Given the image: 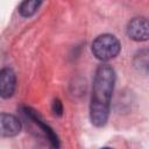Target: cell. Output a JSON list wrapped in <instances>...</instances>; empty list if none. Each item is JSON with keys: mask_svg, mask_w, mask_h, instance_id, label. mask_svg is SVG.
Instances as JSON below:
<instances>
[{"mask_svg": "<svg viewBox=\"0 0 149 149\" xmlns=\"http://www.w3.org/2000/svg\"><path fill=\"white\" fill-rule=\"evenodd\" d=\"M115 83V72L111 65H99L93 80L90 104V118L94 126L102 127L109 115L111 98Z\"/></svg>", "mask_w": 149, "mask_h": 149, "instance_id": "obj_1", "label": "cell"}, {"mask_svg": "<svg viewBox=\"0 0 149 149\" xmlns=\"http://www.w3.org/2000/svg\"><path fill=\"white\" fill-rule=\"evenodd\" d=\"M121 50L119 40L111 34H102L98 36L92 43V52L99 61L107 62L115 58Z\"/></svg>", "mask_w": 149, "mask_h": 149, "instance_id": "obj_2", "label": "cell"}, {"mask_svg": "<svg viewBox=\"0 0 149 149\" xmlns=\"http://www.w3.org/2000/svg\"><path fill=\"white\" fill-rule=\"evenodd\" d=\"M127 35L136 41V42H143L147 41L149 37V23L148 20L143 16L134 17L128 22L127 26Z\"/></svg>", "mask_w": 149, "mask_h": 149, "instance_id": "obj_3", "label": "cell"}, {"mask_svg": "<svg viewBox=\"0 0 149 149\" xmlns=\"http://www.w3.org/2000/svg\"><path fill=\"white\" fill-rule=\"evenodd\" d=\"M22 113L24 114L26 118H28L30 121H33V122L44 133V135L47 136V139L50 141V143H51L56 149L59 147V140H58V136L56 135V133L52 130V128H51L50 126H48L45 122H43V121L41 120V118L38 116V114H37L34 109H31L30 107L24 106V107H22Z\"/></svg>", "mask_w": 149, "mask_h": 149, "instance_id": "obj_4", "label": "cell"}, {"mask_svg": "<svg viewBox=\"0 0 149 149\" xmlns=\"http://www.w3.org/2000/svg\"><path fill=\"white\" fill-rule=\"evenodd\" d=\"M21 121L13 114L0 113V136L12 137L21 132Z\"/></svg>", "mask_w": 149, "mask_h": 149, "instance_id": "obj_5", "label": "cell"}, {"mask_svg": "<svg viewBox=\"0 0 149 149\" xmlns=\"http://www.w3.org/2000/svg\"><path fill=\"white\" fill-rule=\"evenodd\" d=\"M16 88V76L15 72L9 69L5 68L0 71V97L8 99L10 98Z\"/></svg>", "mask_w": 149, "mask_h": 149, "instance_id": "obj_6", "label": "cell"}, {"mask_svg": "<svg viewBox=\"0 0 149 149\" xmlns=\"http://www.w3.org/2000/svg\"><path fill=\"white\" fill-rule=\"evenodd\" d=\"M41 1H37V0H27V1H23L21 2V5L19 6V13L24 16V17H29L31 15H34L38 7L41 6Z\"/></svg>", "mask_w": 149, "mask_h": 149, "instance_id": "obj_7", "label": "cell"}, {"mask_svg": "<svg viewBox=\"0 0 149 149\" xmlns=\"http://www.w3.org/2000/svg\"><path fill=\"white\" fill-rule=\"evenodd\" d=\"M134 64L136 68H139V69L143 68L144 71H147V68H148V52H147V50L140 51V54L135 57Z\"/></svg>", "mask_w": 149, "mask_h": 149, "instance_id": "obj_8", "label": "cell"}, {"mask_svg": "<svg viewBox=\"0 0 149 149\" xmlns=\"http://www.w3.org/2000/svg\"><path fill=\"white\" fill-rule=\"evenodd\" d=\"M52 112L57 116H61L63 114V105H62L61 100H58V99L54 100V102H52Z\"/></svg>", "mask_w": 149, "mask_h": 149, "instance_id": "obj_9", "label": "cell"}, {"mask_svg": "<svg viewBox=\"0 0 149 149\" xmlns=\"http://www.w3.org/2000/svg\"><path fill=\"white\" fill-rule=\"evenodd\" d=\"M101 149H113V148H109V147H104V148H101Z\"/></svg>", "mask_w": 149, "mask_h": 149, "instance_id": "obj_10", "label": "cell"}]
</instances>
